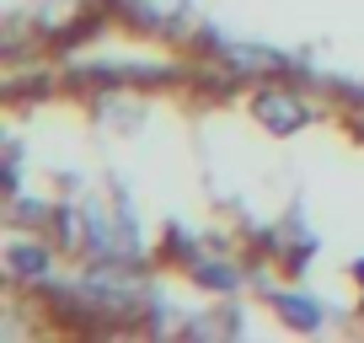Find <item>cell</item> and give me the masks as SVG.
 I'll use <instances>...</instances> for the list:
<instances>
[{
  "label": "cell",
  "instance_id": "obj_3",
  "mask_svg": "<svg viewBox=\"0 0 364 343\" xmlns=\"http://www.w3.org/2000/svg\"><path fill=\"white\" fill-rule=\"evenodd\" d=\"M273 311L289 322V327H300V332H316L321 327V306H316V295H306V290H284V295H273Z\"/></svg>",
  "mask_w": 364,
  "mask_h": 343
},
{
  "label": "cell",
  "instance_id": "obj_2",
  "mask_svg": "<svg viewBox=\"0 0 364 343\" xmlns=\"http://www.w3.org/2000/svg\"><path fill=\"white\" fill-rule=\"evenodd\" d=\"M48 268H54V247L43 236H27L22 226L6 236V279L11 285H43Z\"/></svg>",
  "mask_w": 364,
  "mask_h": 343
},
{
  "label": "cell",
  "instance_id": "obj_4",
  "mask_svg": "<svg viewBox=\"0 0 364 343\" xmlns=\"http://www.w3.org/2000/svg\"><path fill=\"white\" fill-rule=\"evenodd\" d=\"M353 279H359V285H364V258H359V263H353Z\"/></svg>",
  "mask_w": 364,
  "mask_h": 343
},
{
  "label": "cell",
  "instance_id": "obj_1",
  "mask_svg": "<svg viewBox=\"0 0 364 343\" xmlns=\"http://www.w3.org/2000/svg\"><path fill=\"white\" fill-rule=\"evenodd\" d=\"M252 118H257L268 134H300V129L316 118V107H311L306 92H295L284 80H268L262 92H252Z\"/></svg>",
  "mask_w": 364,
  "mask_h": 343
}]
</instances>
